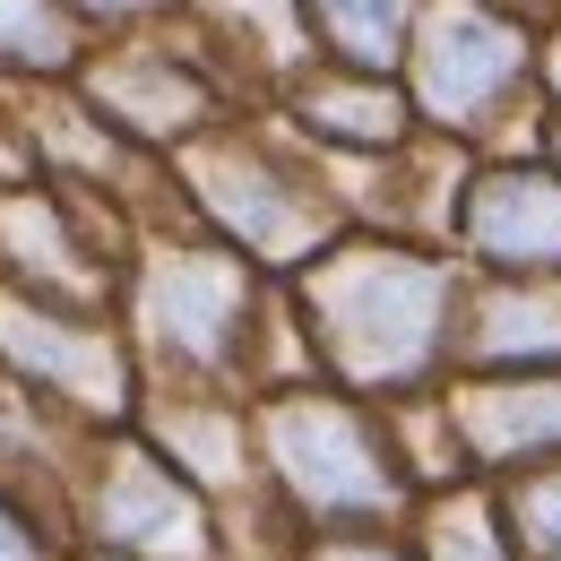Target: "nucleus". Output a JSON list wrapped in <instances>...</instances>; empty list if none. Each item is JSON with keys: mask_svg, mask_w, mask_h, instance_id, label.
Wrapping results in <instances>:
<instances>
[{"mask_svg": "<svg viewBox=\"0 0 561 561\" xmlns=\"http://www.w3.org/2000/svg\"><path fill=\"white\" fill-rule=\"evenodd\" d=\"M311 302H320V337L337 346L354 380H407L432 354L449 277L423 260H398V251H354L311 277Z\"/></svg>", "mask_w": 561, "mask_h": 561, "instance_id": "nucleus-1", "label": "nucleus"}, {"mask_svg": "<svg viewBox=\"0 0 561 561\" xmlns=\"http://www.w3.org/2000/svg\"><path fill=\"white\" fill-rule=\"evenodd\" d=\"M268 440H277L285 484L311 510H380L389 501V467L371 458V440L346 407H277Z\"/></svg>", "mask_w": 561, "mask_h": 561, "instance_id": "nucleus-2", "label": "nucleus"}, {"mask_svg": "<svg viewBox=\"0 0 561 561\" xmlns=\"http://www.w3.org/2000/svg\"><path fill=\"white\" fill-rule=\"evenodd\" d=\"M415 78H423V104L458 122V113L492 104L518 78V35L501 18H484L476 0H440L432 26H423V44H415Z\"/></svg>", "mask_w": 561, "mask_h": 561, "instance_id": "nucleus-3", "label": "nucleus"}, {"mask_svg": "<svg viewBox=\"0 0 561 561\" xmlns=\"http://www.w3.org/2000/svg\"><path fill=\"white\" fill-rule=\"evenodd\" d=\"M199 191H208V208L225 216L251 251H268V260H302V251L320 242V208L294 199L277 173H260V164H242V156H208V164H199Z\"/></svg>", "mask_w": 561, "mask_h": 561, "instance_id": "nucleus-4", "label": "nucleus"}, {"mask_svg": "<svg viewBox=\"0 0 561 561\" xmlns=\"http://www.w3.org/2000/svg\"><path fill=\"white\" fill-rule=\"evenodd\" d=\"M467 233L484 260H518V268H553L561 260V182L545 173H492L467 208Z\"/></svg>", "mask_w": 561, "mask_h": 561, "instance_id": "nucleus-5", "label": "nucleus"}, {"mask_svg": "<svg viewBox=\"0 0 561 561\" xmlns=\"http://www.w3.org/2000/svg\"><path fill=\"white\" fill-rule=\"evenodd\" d=\"M0 354L26 363V371H44L53 389H70L87 407H122V363H113V346L87 337V329L44 320V311H26V302H0Z\"/></svg>", "mask_w": 561, "mask_h": 561, "instance_id": "nucleus-6", "label": "nucleus"}, {"mask_svg": "<svg viewBox=\"0 0 561 561\" xmlns=\"http://www.w3.org/2000/svg\"><path fill=\"white\" fill-rule=\"evenodd\" d=\"M233 311H242V277L225 260H164L147 285V320L173 354H225Z\"/></svg>", "mask_w": 561, "mask_h": 561, "instance_id": "nucleus-7", "label": "nucleus"}, {"mask_svg": "<svg viewBox=\"0 0 561 561\" xmlns=\"http://www.w3.org/2000/svg\"><path fill=\"white\" fill-rule=\"evenodd\" d=\"M104 536H122V545H139V553H182L199 561V510L182 501V492L164 484L147 458H122L113 467V484H104Z\"/></svg>", "mask_w": 561, "mask_h": 561, "instance_id": "nucleus-8", "label": "nucleus"}, {"mask_svg": "<svg viewBox=\"0 0 561 561\" xmlns=\"http://www.w3.org/2000/svg\"><path fill=\"white\" fill-rule=\"evenodd\" d=\"M467 432L484 458H527L561 440V380H492L467 389Z\"/></svg>", "mask_w": 561, "mask_h": 561, "instance_id": "nucleus-9", "label": "nucleus"}, {"mask_svg": "<svg viewBox=\"0 0 561 561\" xmlns=\"http://www.w3.org/2000/svg\"><path fill=\"white\" fill-rule=\"evenodd\" d=\"M95 95H104V113H122L130 130H156V139L199 113V87L182 70H164V61H113V70L95 78Z\"/></svg>", "mask_w": 561, "mask_h": 561, "instance_id": "nucleus-10", "label": "nucleus"}, {"mask_svg": "<svg viewBox=\"0 0 561 561\" xmlns=\"http://www.w3.org/2000/svg\"><path fill=\"white\" fill-rule=\"evenodd\" d=\"M476 346L484 354H561V294H510V302H492Z\"/></svg>", "mask_w": 561, "mask_h": 561, "instance_id": "nucleus-11", "label": "nucleus"}, {"mask_svg": "<svg viewBox=\"0 0 561 561\" xmlns=\"http://www.w3.org/2000/svg\"><path fill=\"white\" fill-rule=\"evenodd\" d=\"M320 18L337 35V53H354V61H389L407 35V0H320Z\"/></svg>", "mask_w": 561, "mask_h": 561, "instance_id": "nucleus-12", "label": "nucleus"}, {"mask_svg": "<svg viewBox=\"0 0 561 561\" xmlns=\"http://www.w3.org/2000/svg\"><path fill=\"white\" fill-rule=\"evenodd\" d=\"M0 61H70V26L53 18V0H0Z\"/></svg>", "mask_w": 561, "mask_h": 561, "instance_id": "nucleus-13", "label": "nucleus"}, {"mask_svg": "<svg viewBox=\"0 0 561 561\" xmlns=\"http://www.w3.org/2000/svg\"><path fill=\"white\" fill-rule=\"evenodd\" d=\"M302 113H311L320 130H337V139H389V130H398V104L371 95V87H320Z\"/></svg>", "mask_w": 561, "mask_h": 561, "instance_id": "nucleus-14", "label": "nucleus"}, {"mask_svg": "<svg viewBox=\"0 0 561 561\" xmlns=\"http://www.w3.org/2000/svg\"><path fill=\"white\" fill-rule=\"evenodd\" d=\"M0 225H9V242H18V260H26V268H44V277L78 285V260L61 251V225H53L44 208H26V199H9V208H0Z\"/></svg>", "mask_w": 561, "mask_h": 561, "instance_id": "nucleus-15", "label": "nucleus"}, {"mask_svg": "<svg viewBox=\"0 0 561 561\" xmlns=\"http://www.w3.org/2000/svg\"><path fill=\"white\" fill-rule=\"evenodd\" d=\"M164 440H173V449H182L208 484H225V476H233V432H225L216 415H164Z\"/></svg>", "mask_w": 561, "mask_h": 561, "instance_id": "nucleus-16", "label": "nucleus"}, {"mask_svg": "<svg viewBox=\"0 0 561 561\" xmlns=\"http://www.w3.org/2000/svg\"><path fill=\"white\" fill-rule=\"evenodd\" d=\"M432 561H501V536L484 527L476 501H458V510L432 518Z\"/></svg>", "mask_w": 561, "mask_h": 561, "instance_id": "nucleus-17", "label": "nucleus"}, {"mask_svg": "<svg viewBox=\"0 0 561 561\" xmlns=\"http://www.w3.org/2000/svg\"><path fill=\"white\" fill-rule=\"evenodd\" d=\"M527 536H536L545 553H561V476L527 492Z\"/></svg>", "mask_w": 561, "mask_h": 561, "instance_id": "nucleus-18", "label": "nucleus"}, {"mask_svg": "<svg viewBox=\"0 0 561 561\" xmlns=\"http://www.w3.org/2000/svg\"><path fill=\"white\" fill-rule=\"evenodd\" d=\"M225 9H242V18H260V26L277 35V53H294V18H285V0H225Z\"/></svg>", "mask_w": 561, "mask_h": 561, "instance_id": "nucleus-19", "label": "nucleus"}, {"mask_svg": "<svg viewBox=\"0 0 561 561\" xmlns=\"http://www.w3.org/2000/svg\"><path fill=\"white\" fill-rule=\"evenodd\" d=\"M0 561H35V545H26V527H9V518H0Z\"/></svg>", "mask_w": 561, "mask_h": 561, "instance_id": "nucleus-20", "label": "nucleus"}, {"mask_svg": "<svg viewBox=\"0 0 561 561\" xmlns=\"http://www.w3.org/2000/svg\"><path fill=\"white\" fill-rule=\"evenodd\" d=\"M320 561H389V553H354V545H329Z\"/></svg>", "mask_w": 561, "mask_h": 561, "instance_id": "nucleus-21", "label": "nucleus"}, {"mask_svg": "<svg viewBox=\"0 0 561 561\" xmlns=\"http://www.w3.org/2000/svg\"><path fill=\"white\" fill-rule=\"evenodd\" d=\"M95 9H139V0H95Z\"/></svg>", "mask_w": 561, "mask_h": 561, "instance_id": "nucleus-22", "label": "nucleus"}, {"mask_svg": "<svg viewBox=\"0 0 561 561\" xmlns=\"http://www.w3.org/2000/svg\"><path fill=\"white\" fill-rule=\"evenodd\" d=\"M0 173H9V147H0Z\"/></svg>", "mask_w": 561, "mask_h": 561, "instance_id": "nucleus-23", "label": "nucleus"}]
</instances>
